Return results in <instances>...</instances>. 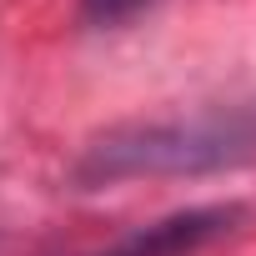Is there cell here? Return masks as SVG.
<instances>
[{"mask_svg":"<svg viewBox=\"0 0 256 256\" xmlns=\"http://www.w3.org/2000/svg\"><path fill=\"white\" fill-rule=\"evenodd\" d=\"M256 161V106H211L161 120H120L80 151L76 186H120L151 176H211Z\"/></svg>","mask_w":256,"mask_h":256,"instance_id":"obj_1","label":"cell"},{"mask_svg":"<svg viewBox=\"0 0 256 256\" xmlns=\"http://www.w3.org/2000/svg\"><path fill=\"white\" fill-rule=\"evenodd\" d=\"M241 221V206H191L176 216H161L151 226H136L126 241H116L100 256H196L216 236H226Z\"/></svg>","mask_w":256,"mask_h":256,"instance_id":"obj_2","label":"cell"},{"mask_svg":"<svg viewBox=\"0 0 256 256\" xmlns=\"http://www.w3.org/2000/svg\"><path fill=\"white\" fill-rule=\"evenodd\" d=\"M141 6L146 0H80V16L90 26H120V20H131Z\"/></svg>","mask_w":256,"mask_h":256,"instance_id":"obj_3","label":"cell"}]
</instances>
